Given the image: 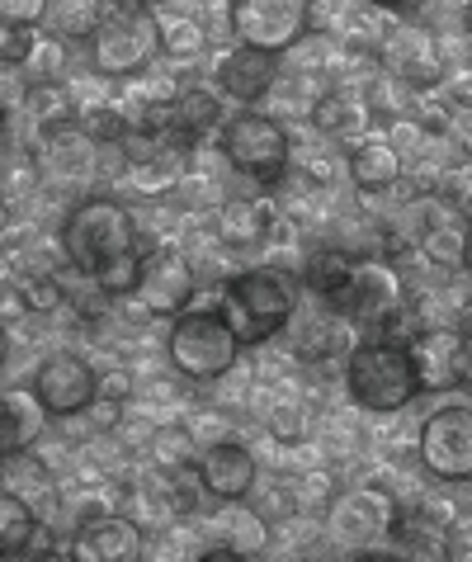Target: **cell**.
<instances>
[{
	"label": "cell",
	"mask_w": 472,
	"mask_h": 562,
	"mask_svg": "<svg viewBox=\"0 0 472 562\" xmlns=\"http://www.w3.org/2000/svg\"><path fill=\"white\" fill-rule=\"evenodd\" d=\"M383 61L392 67V76L406 81L412 90H435L445 81V53H439V43L412 20H397V29L383 38Z\"/></svg>",
	"instance_id": "cell-15"
},
{
	"label": "cell",
	"mask_w": 472,
	"mask_h": 562,
	"mask_svg": "<svg viewBox=\"0 0 472 562\" xmlns=\"http://www.w3.org/2000/svg\"><path fill=\"white\" fill-rule=\"evenodd\" d=\"M378 14H387V20H416L425 0H369Z\"/></svg>",
	"instance_id": "cell-43"
},
{
	"label": "cell",
	"mask_w": 472,
	"mask_h": 562,
	"mask_svg": "<svg viewBox=\"0 0 472 562\" xmlns=\"http://www.w3.org/2000/svg\"><path fill=\"white\" fill-rule=\"evenodd\" d=\"M34 24H14V20H0V67H20L24 71V61L34 57Z\"/></svg>",
	"instance_id": "cell-36"
},
{
	"label": "cell",
	"mask_w": 472,
	"mask_h": 562,
	"mask_svg": "<svg viewBox=\"0 0 472 562\" xmlns=\"http://www.w3.org/2000/svg\"><path fill=\"white\" fill-rule=\"evenodd\" d=\"M199 473H203V487H209L213 502H246L256 492V454L241 445V440H213L199 449Z\"/></svg>",
	"instance_id": "cell-16"
},
{
	"label": "cell",
	"mask_w": 472,
	"mask_h": 562,
	"mask_svg": "<svg viewBox=\"0 0 472 562\" xmlns=\"http://www.w3.org/2000/svg\"><path fill=\"white\" fill-rule=\"evenodd\" d=\"M61 256L71 270H81L90 284L114 270V265L142 256L137 251V217L123 209V199L114 194H86L76 199L71 213L61 217Z\"/></svg>",
	"instance_id": "cell-1"
},
{
	"label": "cell",
	"mask_w": 472,
	"mask_h": 562,
	"mask_svg": "<svg viewBox=\"0 0 472 562\" xmlns=\"http://www.w3.org/2000/svg\"><path fill=\"white\" fill-rule=\"evenodd\" d=\"M345 393H350L355 407L378 412V416L412 407L420 397V383H416L412 355H406L402 340H387V336L355 340V350L345 355Z\"/></svg>",
	"instance_id": "cell-3"
},
{
	"label": "cell",
	"mask_w": 472,
	"mask_h": 562,
	"mask_svg": "<svg viewBox=\"0 0 472 562\" xmlns=\"http://www.w3.org/2000/svg\"><path fill=\"white\" fill-rule=\"evenodd\" d=\"M5 137H10V104L0 100V143H5Z\"/></svg>",
	"instance_id": "cell-46"
},
{
	"label": "cell",
	"mask_w": 472,
	"mask_h": 562,
	"mask_svg": "<svg viewBox=\"0 0 472 562\" xmlns=\"http://www.w3.org/2000/svg\"><path fill=\"white\" fill-rule=\"evenodd\" d=\"M34 393L43 397V407L53 420H67V416H86L100 397V369L90 364L86 355L76 350H53L47 359H38L34 369Z\"/></svg>",
	"instance_id": "cell-11"
},
{
	"label": "cell",
	"mask_w": 472,
	"mask_h": 562,
	"mask_svg": "<svg viewBox=\"0 0 472 562\" xmlns=\"http://www.w3.org/2000/svg\"><path fill=\"white\" fill-rule=\"evenodd\" d=\"M392 520H397V502L378 487L340 492L326 515L330 535H336L345 549H364L369 539H392Z\"/></svg>",
	"instance_id": "cell-13"
},
{
	"label": "cell",
	"mask_w": 472,
	"mask_h": 562,
	"mask_svg": "<svg viewBox=\"0 0 472 562\" xmlns=\"http://www.w3.org/2000/svg\"><path fill=\"white\" fill-rule=\"evenodd\" d=\"M176 123L189 143H203L209 133H223V95L217 90H180L176 95Z\"/></svg>",
	"instance_id": "cell-28"
},
{
	"label": "cell",
	"mask_w": 472,
	"mask_h": 562,
	"mask_svg": "<svg viewBox=\"0 0 472 562\" xmlns=\"http://www.w3.org/2000/svg\"><path fill=\"white\" fill-rule=\"evenodd\" d=\"M307 119H312V128L326 133V137H350V133H359L373 119V104L359 95V90L330 86V90H322V95L312 100Z\"/></svg>",
	"instance_id": "cell-20"
},
{
	"label": "cell",
	"mask_w": 472,
	"mask_h": 562,
	"mask_svg": "<svg viewBox=\"0 0 472 562\" xmlns=\"http://www.w3.org/2000/svg\"><path fill=\"white\" fill-rule=\"evenodd\" d=\"M453 123H459V114H453L445 100H420V133L425 137H449Z\"/></svg>",
	"instance_id": "cell-39"
},
{
	"label": "cell",
	"mask_w": 472,
	"mask_h": 562,
	"mask_svg": "<svg viewBox=\"0 0 472 562\" xmlns=\"http://www.w3.org/2000/svg\"><path fill=\"white\" fill-rule=\"evenodd\" d=\"M402 303H406V284H402L397 265H392L387 256H355L350 289H345L336 317L359 326V331H378Z\"/></svg>",
	"instance_id": "cell-10"
},
{
	"label": "cell",
	"mask_w": 472,
	"mask_h": 562,
	"mask_svg": "<svg viewBox=\"0 0 472 562\" xmlns=\"http://www.w3.org/2000/svg\"><path fill=\"white\" fill-rule=\"evenodd\" d=\"M128 393H133L128 369H109V373H100V397H104V402H123Z\"/></svg>",
	"instance_id": "cell-42"
},
{
	"label": "cell",
	"mask_w": 472,
	"mask_h": 562,
	"mask_svg": "<svg viewBox=\"0 0 472 562\" xmlns=\"http://www.w3.org/2000/svg\"><path fill=\"white\" fill-rule=\"evenodd\" d=\"M463 29H468V38H472V0H468V10H463Z\"/></svg>",
	"instance_id": "cell-48"
},
{
	"label": "cell",
	"mask_w": 472,
	"mask_h": 562,
	"mask_svg": "<svg viewBox=\"0 0 472 562\" xmlns=\"http://www.w3.org/2000/svg\"><path fill=\"white\" fill-rule=\"evenodd\" d=\"M5 251H10V223L0 217V260H5Z\"/></svg>",
	"instance_id": "cell-47"
},
{
	"label": "cell",
	"mask_w": 472,
	"mask_h": 562,
	"mask_svg": "<svg viewBox=\"0 0 472 562\" xmlns=\"http://www.w3.org/2000/svg\"><path fill=\"white\" fill-rule=\"evenodd\" d=\"M453 133H459V143H463V156L472 161V114H463L459 123H453Z\"/></svg>",
	"instance_id": "cell-44"
},
{
	"label": "cell",
	"mask_w": 472,
	"mask_h": 562,
	"mask_svg": "<svg viewBox=\"0 0 472 562\" xmlns=\"http://www.w3.org/2000/svg\"><path fill=\"white\" fill-rule=\"evenodd\" d=\"M227 29L246 48L283 57L307 38L312 0H227Z\"/></svg>",
	"instance_id": "cell-8"
},
{
	"label": "cell",
	"mask_w": 472,
	"mask_h": 562,
	"mask_svg": "<svg viewBox=\"0 0 472 562\" xmlns=\"http://www.w3.org/2000/svg\"><path fill=\"white\" fill-rule=\"evenodd\" d=\"M350 180L355 190L378 194V190H392L402 180V151L392 137H364V143L350 147Z\"/></svg>",
	"instance_id": "cell-21"
},
{
	"label": "cell",
	"mask_w": 472,
	"mask_h": 562,
	"mask_svg": "<svg viewBox=\"0 0 472 562\" xmlns=\"http://www.w3.org/2000/svg\"><path fill=\"white\" fill-rule=\"evenodd\" d=\"M24 104L38 128H61V123L81 119V104H76V90L67 81H29Z\"/></svg>",
	"instance_id": "cell-26"
},
{
	"label": "cell",
	"mask_w": 472,
	"mask_h": 562,
	"mask_svg": "<svg viewBox=\"0 0 472 562\" xmlns=\"http://www.w3.org/2000/svg\"><path fill=\"white\" fill-rule=\"evenodd\" d=\"M274 81H279V53H260V48H246V43L227 48L213 67V90L241 109L260 104L274 90Z\"/></svg>",
	"instance_id": "cell-14"
},
{
	"label": "cell",
	"mask_w": 472,
	"mask_h": 562,
	"mask_svg": "<svg viewBox=\"0 0 472 562\" xmlns=\"http://www.w3.org/2000/svg\"><path fill=\"white\" fill-rule=\"evenodd\" d=\"M142 553H147V543H142V529L128 515H90L67 549V558L81 562H137Z\"/></svg>",
	"instance_id": "cell-17"
},
{
	"label": "cell",
	"mask_w": 472,
	"mask_h": 562,
	"mask_svg": "<svg viewBox=\"0 0 472 562\" xmlns=\"http://www.w3.org/2000/svg\"><path fill=\"white\" fill-rule=\"evenodd\" d=\"M24 284V299H29V312H57L61 303H67V289L53 279V270H38V274H29L20 279Z\"/></svg>",
	"instance_id": "cell-38"
},
{
	"label": "cell",
	"mask_w": 472,
	"mask_h": 562,
	"mask_svg": "<svg viewBox=\"0 0 472 562\" xmlns=\"http://www.w3.org/2000/svg\"><path fill=\"white\" fill-rule=\"evenodd\" d=\"M0 463H5V482H0V487H10L14 496H24V502L34 506L38 515H47V506H53V496H57L53 473H47V463H43V459H34L29 449H24V454L0 459Z\"/></svg>",
	"instance_id": "cell-25"
},
{
	"label": "cell",
	"mask_w": 472,
	"mask_h": 562,
	"mask_svg": "<svg viewBox=\"0 0 472 562\" xmlns=\"http://www.w3.org/2000/svg\"><path fill=\"white\" fill-rule=\"evenodd\" d=\"M151 454H156V463H161V473H166V468H176V463L199 459V440H194V430H189V420H176V426L156 430Z\"/></svg>",
	"instance_id": "cell-33"
},
{
	"label": "cell",
	"mask_w": 472,
	"mask_h": 562,
	"mask_svg": "<svg viewBox=\"0 0 472 562\" xmlns=\"http://www.w3.org/2000/svg\"><path fill=\"white\" fill-rule=\"evenodd\" d=\"M166 496H170V506H176L180 515L199 510V502L209 496V487H203V473H199V459L166 468Z\"/></svg>",
	"instance_id": "cell-31"
},
{
	"label": "cell",
	"mask_w": 472,
	"mask_h": 562,
	"mask_svg": "<svg viewBox=\"0 0 472 562\" xmlns=\"http://www.w3.org/2000/svg\"><path fill=\"white\" fill-rule=\"evenodd\" d=\"M463 81H468V90H472V67H468V76H463Z\"/></svg>",
	"instance_id": "cell-49"
},
{
	"label": "cell",
	"mask_w": 472,
	"mask_h": 562,
	"mask_svg": "<svg viewBox=\"0 0 472 562\" xmlns=\"http://www.w3.org/2000/svg\"><path fill=\"white\" fill-rule=\"evenodd\" d=\"M38 535H43L38 510L10 487H0V558H24L38 543Z\"/></svg>",
	"instance_id": "cell-24"
},
{
	"label": "cell",
	"mask_w": 472,
	"mask_h": 562,
	"mask_svg": "<svg viewBox=\"0 0 472 562\" xmlns=\"http://www.w3.org/2000/svg\"><path fill=\"white\" fill-rule=\"evenodd\" d=\"M223 156H227V166L236 170V176L274 190L293 166V137L274 114L241 109V114L223 119Z\"/></svg>",
	"instance_id": "cell-6"
},
{
	"label": "cell",
	"mask_w": 472,
	"mask_h": 562,
	"mask_svg": "<svg viewBox=\"0 0 472 562\" xmlns=\"http://www.w3.org/2000/svg\"><path fill=\"white\" fill-rule=\"evenodd\" d=\"M241 355L246 346L236 340L232 331V322L223 317V307H194L189 303L176 326H170V336H166V359H170V369L184 373V379H194V383H217V379H227V373L241 364Z\"/></svg>",
	"instance_id": "cell-5"
},
{
	"label": "cell",
	"mask_w": 472,
	"mask_h": 562,
	"mask_svg": "<svg viewBox=\"0 0 472 562\" xmlns=\"http://www.w3.org/2000/svg\"><path fill=\"white\" fill-rule=\"evenodd\" d=\"M209 48V29L199 20H189V14H161V53L166 57H199Z\"/></svg>",
	"instance_id": "cell-30"
},
{
	"label": "cell",
	"mask_w": 472,
	"mask_h": 562,
	"mask_svg": "<svg viewBox=\"0 0 472 562\" xmlns=\"http://www.w3.org/2000/svg\"><path fill=\"white\" fill-rule=\"evenodd\" d=\"M161 53V14L147 0H109L100 29L90 34V71L104 81L142 76Z\"/></svg>",
	"instance_id": "cell-2"
},
{
	"label": "cell",
	"mask_w": 472,
	"mask_h": 562,
	"mask_svg": "<svg viewBox=\"0 0 472 562\" xmlns=\"http://www.w3.org/2000/svg\"><path fill=\"white\" fill-rule=\"evenodd\" d=\"M81 128L90 133V143L94 147H119L123 143V133H128L133 128V119L128 114H123V109L119 104H90L86 109V114H81Z\"/></svg>",
	"instance_id": "cell-32"
},
{
	"label": "cell",
	"mask_w": 472,
	"mask_h": 562,
	"mask_svg": "<svg viewBox=\"0 0 472 562\" xmlns=\"http://www.w3.org/2000/svg\"><path fill=\"white\" fill-rule=\"evenodd\" d=\"M217 307H223V317L232 322L236 340H241L246 350H256L265 340H274L279 331H289L297 293H293V279L283 270L260 265V270L232 274L223 284V293H217Z\"/></svg>",
	"instance_id": "cell-4"
},
{
	"label": "cell",
	"mask_w": 472,
	"mask_h": 562,
	"mask_svg": "<svg viewBox=\"0 0 472 562\" xmlns=\"http://www.w3.org/2000/svg\"><path fill=\"white\" fill-rule=\"evenodd\" d=\"M184 176V156H147V161H123V184L142 199H166L176 194Z\"/></svg>",
	"instance_id": "cell-27"
},
{
	"label": "cell",
	"mask_w": 472,
	"mask_h": 562,
	"mask_svg": "<svg viewBox=\"0 0 472 562\" xmlns=\"http://www.w3.org/2000/svg\"><path fill=\"white\" fill-rule=\"evenodd\" d=\"M265 430H270L279 445H303L312 426H307V412L297 407V402H274L270 416H265Z\"/></svg>",
	"instance_id": "cell-35"
},
{
	"label": "cell",
	"mask_w": 472,
	"mask_h": 562,
	"mask_svg": "<svg viewBox=\"0 0 472 562\" xmlns=\"http://www.w3.org/2000/svg\"><path fill=\"white\" fill-rule=\"evenodd\" d=\"M47 420L53 416H47L34 387H10V393H0V459L34 449L43 440Z\"/></svg>",
	"instance_id": "cell-18"
},
{
	"label": "cell",
	"mask_w": 472,
	"mask_h": 562,
	"mask_svg": "<svg viewBox=\"0 0 472 562\" xmlns=\"http://www.w3.org/2000/svg\"><path fill=\"white\" fill-rule=\"evenodd\" d=\"M279 223L274 199H246L232 194L217 204V241L232 246V251H250V246L270 241V232Z\"/></svg>",
	"instance_id": "cell-19"
},
{
	"label": "cell",
	"mask_w": 472,
	"mask_h": 562,
	"mask_svg": "<svg viewBox=\"0 0 472 562\" xmlns=\"http://www.w3.org/2000/svg\"><path fill=\"white\" fill-rule=\"evenodd\" d=\"M5 359H10V326L0 322V369H5Z\"/></svg>",
	"instance_id": "cell-45"
},
{
	"label": "cell",
	"mask_w": 472,
	"mask_h": 562,
	"mask_svg": "<svg viewBox=\"0 0 472 562\" xmlns=\"http://www.w3.org/2000/svg\"><path fill=\"white\" fill-rule=\"evenodd\" d=\"M406 355H412L420 393H449L472 373V336L463 326H420L406 340Z\"/></svg>",
	"instance_id": "cell-12"
},
{
	"label": "cell",
	"mask_w": 472,
	"mask_h": 562,
	"mask_svg": "<svg viewBox=\"0 0 472 562\" xmlns=\"http://www.w3.org/2000/svg\"><path fill=\"white\" fill-rule=\"evenodd\" d=\"M29 317V299H24V284H0V322H24Z\"/></svg>",
	"instance_id": "cell-41"
},
{
	"label": "cell",
	"mask_w": 472,
	"mask_h": 562,
	"mask_svg": "<svg viewBox=\"0 0 472 562\" xmlns=\"http://www.w3.org/2000/svg\"><path fill=\"white\" fill-rule=\"evenodd\" d=\"M0 20L38 24V20H47V0H0Z\"/></svg>",
	"instance_id": "cell-40"
},
{
	"label": "cell",
	"mask_w": 472,
	"mask_h": 562,
	"mask_svg": "<svg viewBox=\"0 0 472 562\" xmlns=\"http://www.w3.org/2000/svg\"><path fill=\"white\" fill-rule=\"evenodd\" d=\"M109 0H47V24L57 29V38H90L104 20Z\"/></svg>",
	"instance_id": "cell-29"
},
{
	"label": "cell",
	"mask_w": 472,
	"mask_h": 562,
	"mask_svg": "<svg viewBox=\"0 0 472 562\" xmlns=\"http://www.w3.org/2000/svg\"><path fill=\"white\" fill-rule=\"evenodd\" d=\"M350 270H355V256L340 251V246H322V251H312L303 260V270H297V279H303V289L317 299L322 307L336 312L345 289H350Z\"/></svg>",
	"instance_id": "cell-22"
},
{
	"label": "cell",
	"mask_w": 472,
	"mask_h": 562,
	"mask_svg": "<svg viewBox=\"0 0 472 562\" xmlns=\"http://www.w3.org/2000/svg\"><path fill=\"white\" fill-rule=\"evenodd\" d=\"M217 535L223 543H232L236 558H260L270 549V520L260 510H250V502H223V515H217Z\"/></svg>",
	"instance_id": "cell-23"
},
{
	"label": "cell",
	"mask_w": 472,
	"mask_h": 562,
	"mask_svg": "<svg viewBox=\"0 0 472 562\" xmlns=\"http://www.w3.org/2000/svg\"><path fill=\"white\" fill-rule=\"evenodd\" d=\"M194 289H199L194 260H189L180 246H151V251H142V270H137L133 293L119 303L137 307L142 317H180V312L194 303Z\"/></svg>",
	"instance_id": "cell-7"
},
{
	"label": "cell",
	"mask_w": 472,
	"mask_h": 562,
	"mask_svg": "<svg viewBox=\"0 0 472 562\" xmlns=\"http://www.w3.org/2000/svg\"><path fill=\"white\" fill-rule=\"evenodd\" d=\"M430 194L439 199V204H449V209H468L472 204V161H468V156H463V161L439 166Z\"/></svg>",
	"instance_id": "cell-34"
},
{
	"label": "cell",
	"mask_w": 472,
	"mask_h": 562,
	"mask_svg": "<svg viewBox=\"0 0 472 562\" xmlns=\"http://www.w3.org/2000/svg\"><path fill=\"white\" fill-rule=\"evenodd\" d=\"M61 61H67V48H61V38H43L34 43V57L24 61L29 81H61Z\"/></svg>",
	"instance_id": "cell-37"
},
{
	"label": "cell",
	"mask_w": 472,
	"mask_h": 562,
	"mask_svg": "<svg viewBox=\"0 0 472 562\" xmlns=\"http://www.w3.org/2000/svg\"><path fill=\"white\" fill-rule=\"evenodd\" d=\"M416 459L435 482H472V402H445L425 416Z\"/></svg>",
	"instance_id": "cell-9"
}]
</instances>
